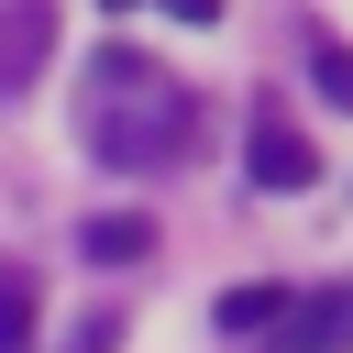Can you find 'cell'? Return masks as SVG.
<instances>
[{"label": "cell", "instance_id": "1", "mask_svg": "<svg viewBox=\"0 0 353 353\" xmlns=\"http://www.w3.org/2000/svg\"><path fill=\"white\" fill-rule=\"evenodd\" d=\"M77 132H88L99 165H165V154H188L199 99H188V77H165L154 55L110 44V55L88 66V110H77Z\"/></svg>", "mask_w": 353, "mask_h": 353}, {"label": "cell", "instance_id": "2", "mask_svg": "<svg viewBox=\"0 0 353 353\" xmlns=\"http://www.w3.org/2000/svg\"><path fill=\"white\" fill-rule=\"evenodd\" d=\"M243 165H254V188H265V199H298V188L320 176V154H309V132H298L287 110H254V132H243Z\"/></svg>", "mask_w": 353, "mask_h": 353}, {"label": "cell", "instance_id": "3", "mask_svg": "<svg viewBox=\"0 0 353 353\" xmlns=\"http://www.w3.org/2000/svg\"><path fill=\"white\" fill-rule=\"evenodd\" d=\"M276 353H353V287H320V298H287V320L265 331Z\"/></svg>", "mask_w": 353, "mask_h": 353}, {"label": "cell", "instance_id": "4", "mask_svg": "<svg viewBox=\"0 0 353 353\" xmlns=\"http://www.w3.org/2000/svg\"><path fill=\"white\" fill-rule=\"evenodd\" d=\"M44 44H55V11H44V0H11V22H0V99H11V88H33Z\"/></svg>", "mask_w": 353, "mask_h": 353}, {"label": "cell", "instance_id": "5", "mask_svg": "<svg viewBox=\"0 0 353 353\" xmlns=\"http://www.w3.org/2000/svg\"><path fill=\"white\" fill-rule=\"evenodd\" d=\"M77 254H88V265H143V254H154V221H143V210H99V221L77 232Z\"/></svg>", "mask_w": 353, "mask_h": 353}, {"label": "cell", "instance_id": "6", "mask_svg": "<svg viewBox=\"0 0 353 353\" xmlns=\"http://www.w3.org/2000/svg\"><path fill=\"white\" fill-rule=\"evenodd\" d=\"M210 320H221V331H276V320H287V287H221Z\"/></svg>", "mask_w": 353, "mask_h": 353}, {"label": "cell", "instance_id": "7", "mask_svg": "<svg viewBox=\"0 0 353 353\" xmlns=\"http://www.w3.org/2000/svg\"><path fill=\"white\" fill-rule=\"evenodd\" d=\"M0 353H33V276L0 265Z\"/></svg>", "mask_w": 353, "mask_h": 353}, {"label": "cell", "instance_id": "8", "mask_svg": "<svg viewBox=\"0 0 353 353\" xmlns=\"http://www.w3.org/2000/svg\"><path fill=\"white\" fill-rule=\"evenodd\" d=\"M309 77H320L331 110H353V44H309Z\"/></svg>", "mask_w": 353, "mask_h": 353}, {"label": "cell", "instance_id": "9", "mask_svg": "<svg viewBox=\"0 0 353 353\" xmlns=\"http://www.w3.org/2000/svg\"><path fill=\"white\" fill-rule=\"evenodd\" d=\"M110 342H121V320H77L66 331V353H110Z\"/></svg>", "mask_w": 353, "mask_h": 353}, {"label": "cell", "instance_id": "10", "mask_svg": "<svg viewBox=\"0 0 353 353\" xmlns=\"http://www.w3.org/2000/svg\"><path fill=\"white\" fill-rule=\"evenodd\" d=\"M165 11H176V22H221V0H165Z\"/></svg>", "mask_w": 353, "mask_h": 353}]
</instances>
